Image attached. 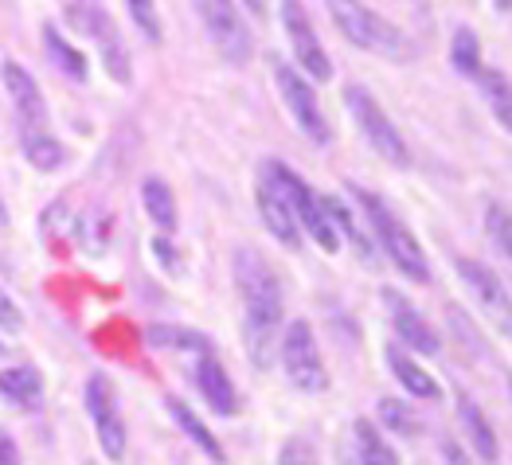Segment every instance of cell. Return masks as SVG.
I'll use <instances>...</instances> for the list:
<instances>
[{"label": "cell", "mask_w": 512, "mask_h": 465, "mask_svg": "<svg viewBox=\"0 0 512 465\" xmlns=\"http://www.w3.org/2000/svg\"><path fill=\"white\" fill-rule=\"evenodd\" d=\"M235 286L243 297V348L258 372H266L282 333V282L255 247H243L235 251Z\"/></svg>", "instance_id": "obj_1"}, {"label": "cell", "mask_w": 512, "mask_h": 465, "mask_svg": "<svg viewBox=\"0 0 512 465\" xmlns=\"http://www.w3.org/2000/svg\"><path fill=\"white\" fill-rule=\"evenodd\" d=\"M258 172L278 188V196L286 200L290 215L298 219V227H305V235H309L321 251L325 254L341 251V231H337V223H333V215H329L325 196H317L298 172L290 169V165H282V161H262Z\"/></svg>", "instance_id": "obj_2"}, {"label": "cell", "mask_w": 512, "mask_h": 465, "mask_svg": "<svg viewBox=\"0 0 512 465\" xmlns=\"http://www.w3.org/2000/svg\"><path fill=\"white\" fill-rule=\"evenodd\" d=\"M348 192L356 196V204H360V212L368 215V227H372V235H376V243L384 247V254L411 278V282H430V262H427V251L419 247V239L411 235V227L399 219V215L387 208L384 200L376 196V192H364L360 184H348Z\"/></svg>", "instance_id": "obj_3"}, {"label": "cell", "mask_w": 512, "mask_h": 465, "mask_svg": "<svg viewBox=\"0 0 512 465\" xmlns=\"http://www.w3.org/2000/svg\"><path fill=\"white\" fill-rule=\"evenodd\" d=\"M325 4H329L333 24L341 28V36L352 47L384 55V59H407L411 55V40L395 24H387L380 12H372L364 0H325Z\"/></svg>", "instance_id": "obj_4"}, {"label": "cell", "mask_w": 512, "mask_h": 465, "mask_svg": "<svg viewBox=\"0 0 512 465\" xmlns=\"http://www.w3.org/2000/svg\"><path fill=\"white\" fill-rule=\"evenodd\" d=\"M344 110H348V118L356 122V129L364 133V141H368V149H372L376 157H384L387 165H395V169H407V165H411V153H407L403 133H399L395 122L384 114V106L376 102L372 90L348 86V90H344Z\"/></svg>", "instance_id": "obj_5"}, {"label": "cell", "mask_w": 512, "mask_h": 465, "mask_svg": "<svg viewBox=\"0 0 512 465\" xmlns=\"http://www.w3.org/2000/svg\"><path fill=\"white\" fill-rule=\"evenodd\" d=\"M67 16H71V24L83 32L86 40L98 47V55H102V67H106V75L114 79L118 86H129L133 83V63H129V47L122 40V32L114 28V20H110V12L98 4V0H67Z\"/></svg>", "instance_id": "obj_6"}, {"label": "cell", "mask_w": 512, "mask_h": 465, "mask_svg": "<svg viewBox=\"0 0 512 465\" xmlns=\"http://www.w3.org/2000/svg\"><path fill=\"white\" fill-rule=\"evenodd\" d=\"M278 337H282L278 360H282V368H286V380L294 383L301 395H321V391H329V368H325V360H321L313 325H309V321H294V325H286Z\"/></svg>", "instance_id": "obj_7"}, {"label": "cell", "mask_w": 512, "mask_h": 465, "mask_svg": "<svg viewBox=\"0 0 512 465\" xmlns=\"http://www.w3.org/2000/svg\"><path fill=\"white\" fill-rule=\"evenodd\" d=\"M196 16H200V24H204L212 47L227 63H235V67L251 63L255 36H251L247 20L239 16V4L235 0H196Z\"/></svg>", "instance_id": "obj_8"}, {"label": "cell", "mask_w": 512, "mask_h": 465, "mask_svg": "<svg viewBox=\"0 0 512 465\" xmlns=\"http://www.w3.org/2000/svg\"><path fill=\"white\" fill-rule=\"evenodd\" d=\"M270 67H274V83L282 90V102H286L294 126H298L313 145H329V141H333V126H329V118H325V110H321V102H317L313 83L301 75L298 67H290V63H282V59H274Z\"/></svg>", "instance_id": "obj_9"}, {"label": "cell", "mask_w": 512, "mask_h": 465, "mask_svg": "<svg viewBox=\"0 0 512 465\" xmlns=\"http://www.w3.org/2000/svg\"><path fill=\"white\" fill-rule=\"evenodd\" d=\"M86 415L94 423L98 434V446L110 462H122L126 458V423H122V407H118V395H114V383L106 380L102 372L86 380Z\"/></svg>", "instance_id": "obj_10"}, {"label": "cell", "mask_w": 512, "mask_h": 465, "mask_svg": "<svg viewBox=\"0 0 512 465\" xmlns=\"http://www.w3.org/2000/svg\"><path fill=\"white\" fill-rule=\"evenodd\" d=\"M282 28H286L290 47L298 55L301 75L313 79V83H329L333 79V59L321 47V36H317V28H313V20H309L301 0H282Z\"/></svg>", "instance_id": "obj_11"}, {"label": "cell", "mask_w": 512, "mask_h": 465, "mask_svg": "<svg viewBox=\"0 0 512 465\" xmlns=\"http://www.w3.org/2000/svg\"><path fill=\"white\" fill-rule=\"evenodd\" d=\"M0 79H4V90H8V98L16 106L20 126H47V98H43L40 83L32 79V71L20 67L16 59H8L0 67Z\"/></svg>", "instance_id": "obj_12"}, {"label": "cell", "mask_w": 512, "mask_h": 465, "mask_svg": "<svg viewBox=\"0 0 512 465\" xmlns=\"http://www.w3.org/2000/svg\"><path fill=\"white\" fill-rule=\"evenodd\" d=\"M384 305H387V317H391V325H395V337L403 340L407 348H415V352H423V356H438V333L427 325V317L407 301L403 294H395V290H384Z\"/></svg>", "instance_id": "obj_13"}, {"label": "cell", "mask_w": 512, "mask_h": 465, "mask_svg": "<svg viewBox=\"0 0 512 465\" xmlns=\"http://www.w3.org/2000/svg\"><path fill=\"white\" fill-rule=\"evenodd\" d=\"M454 266H458L462 282L470 286V294L477 297L489 313L501 317V333H509V290H505V282H501L485 262H477V258H458Z\"/></svg>", "instance_id": "obj_14"}, {"label": "cell", "mask_w": 512, "mask_h": 465, "mask_svg": "<svg viewBox=\"0 0 512 465\" xmlns=\"http://www.w3.org/2000/svg\"><path fill=\"white\" fill-rule=\"evenodd\" d=\"M255 204H258V215H262V223L270 227V235L286 247V251H298L301 247V227L298 219L290 215L286 208V200L278 196V188L258 172V184H255Z\"/></svg>", "instance_id": "obj_15"}, {"label": "cell", "mask_w": 512, "mask_h": 465, "mask_svg": "<svg viewBox=\"0 0 512 465\" xmlns=\"http://www.w3.org/2000/svg\"><path fill=\"white\" fill-rule=\"evenodd\" d=\"M196 383H200V395L208 399V407H212L215 415H235V411H239V391H235L231 376L223 372V364L215 360L212 352L200 356V364H196Z\"/></svg>", "instance_id": "obj_16"}, {"label": "cell", "mask_w": 512, "mask_h": 465, "mask_svg": "<svg viewBox=\"0 0 512 465\" xmlns=\"http://www.w3.org/2000/svg\"><path fill=\"white\" fill-rule=\"evenodd\" d=\"M387 368H391V376L399 380V387L411 391L415 399H427V403H438V399H442V383L434 380L419 360H411L403 348H395V344H387Z\"/></svg>", "instance_id": "obj_17"}, {"label": "cell", "mask_w": 512, "mask_h": 465, "mask_svg": "<svg viewBox=\"0 0 512 465\" xmlns=\"http://www.w3.org/2000/svg\"><path fill=\"white\" fill-rule=\"evenodd\" d=\"M20 149L28 157V165L40 172H59L67 165V149L63 141L47 126H20Z\"/></svg>", "instance_id": "obj_18"}, {"label": "cell", "mask_w": 512, "mask_h": 465, "mask_svg": "<svg viewBox=\"0 0 512 465\" xmlns=\"http://www.w3.org/2000/svg\"><path fill=\"white\" fill-rule=\"evenodd\" d=\"M0 395L20 411H36L43 403V376L32 364L0 368Z\"/></svg>", "instance_id": "obj_19"}, {"label": "cell", "mask_w": 512, "mask_h": 465, "mask_svg": "<svg viewBox=\"0 0 512 465\" xmlns=\"http://www.w3.org/2000/svg\"><path fill=\"white\" fill-rule=\"evenodd\" d=\"M40 36H43V51H47V59H51V63L71 79V83H86L90 63H86L83 47H75L71 40H63V32H59L55 24H43Z\"/></svg>", "instance_id": "obj_20"}, {"label": "cell", "mask_w": 512, "mask_h": 465, "mask_svg": "<svg viewBox=\"0 0 512 465\" xmlns=\"http://www.w3.org/2000/svg\"><path fill=\"white\" fill-rule=\"evenodd\" d=\"M458 419H462L466 434H470L477 458L497 462V434H493V426H489V415H485V411L473 403L470 395H458Z\"/></svg>", "instance_id": "obj_21"}, {"label": "cell", "mask_w": 512, "mask_h": 465, "mask_svg": "<svg viewBox=\"0 0 512 465\" xmlns=\"http://www.w3.org/2000/svg\"><path fill=\"white\" fill-rule=\"evenodd\" d=\"M169 411H172V419H176V426H180V430H184V434H188V438H192V442H196V446H200V450H204L215 465L227 462L223 442L215 438L212 430H208V423H204V419H200V415H196V411H192L184 399H169Z\"/></svg>", "instance_id": "obj_22"}, {"label": "cell", "mask_w": 512, "mask_h": 465, "mask_svg": "<svg viewBox=\"0 0 512 465\" xmlns=\"http://www.w3.org/2000/svg\"><path fill=\"white\" fill-rule=\"evenodd\" d=\"M141 204H145V215H149L165 235L176 231V196H172V188L161 176H145V180H141Z\"/></svg>", "instance_id": "obj_23"}, {"label": "cell", "mask_w": 512, "mask_h": 465, "mask_svg": "<svg viewBox=\"0 0 512 465\" xmlns=\"http://www.w3.org/2000/svg\"><path fill=\"white\" fill-rule=\"evenodd\" d=\"M75 243L86 254H106V247H110V215L102 208H86L75 219Z\"/></svg>", "instance_id": "obj_24"}, {"label": "cell", "mask_w": 512, "mask_h": 465, "mask_svg": "<svg viewBox=\"0 0 512 465\" xmlns=\"http://www.w3.org/2000/svg\"><path fill=\"white\" fill-rule=\"evenodd\" d=\"M145 337L157 348H192L200 356L212 352V340L204 337V333H196V329H188V325H149Z\"/></svg>", "instance_id": "obj_25"}, {"label": "cell", "mask_w": 512, "mask_h": 465, "mask_svg": "<svg viewBox=\"0 0 512 465\" xmlns=\"http://www.w3.org/2000/svg\"><path fill=\"white\" fill-rule=\"evenodd\" d=\"M481 90H485V98H489V110H493V118L501 122V129L512 126V98H509V79L501 75V71H477L473 75Z\"/></svg>", "instance_id": "obj_26"}, {"label": "cell", "mask_w": 512, "mask_h": 465, "mask_svg": "<svg viewBox=\"0 0 512 465\" xmlns=\"http://www.w3.org/2000/svg\"><path fill=\"white\" fill-rule=\"evenodd\" d=\"M356 446H360V465H399L395 450L384 442V434L376 430V423L360 419L356 423Z\"/></svg>", "instance_id": "obj_27"}, {"label": "cell", "mask_w": 512, "mask_h": 465, "mask_svg": "<svg viewBox=\"0 0 512 465\" xmlns=\"http://www.w3.org/2000/svg\"><path fill=\"white\" fill-rule=\"evenodd\" d=\"M450 63L458 75H477L481 71V43L473 36V28H458L454 40H450Z\"/></svg>", "instance_id": "obj_28"}, {"label": "cell", "mask_w": 512, "mask_h": 465, "mask_svg": "<svg viewBox=\"0 0 512 465\" xmlns=\"http://www.w3.org/2000/svg\"><path fill=\"white\" fill-rule=\"evenodd\" d=\"M126 4V16L133 20V28L145 36L149 43L165 40V28H161V12H157V0H122Z\"/></svg>", "instance_id": "obj_29"}, {"label": "cell", "mask_w": 512, "mask_h": 465, "mask_svg": "<svg viewBox=\"0 0 512 465\" xmlns=\"http://www.w3.org/2000/svg\"><path fill=\"white\" fill-rule=\"evenodd\" d=\"M380 423L403 438H415L419 434V415L403 403V399H380Z\"/></svg>", "instance_id": "obj_30"}, {"label": "cell", "mask_w": 512, "mask_h": 465, "mask_svg": "<svg viewBox=\"0 0 512 465\" xmlns=\"http://www.w3.org/2000/svg\"><path fill=\"white\" fill-rule=\"evenodd\" d=\"M485 231H489V239H493L497 254L509 258L512 254V223H509V208H505V204H489V208H485Z\"/></svg>", "instance_id": "obj_31"}, {"label": "cell", "mask_w": 512, "mask_h": 465, "mask_svg": "<svg viewBox=\"0 0 512 465\" xmlns=\"http://www.w3.org/2000/svg\"><path fill=\"white\" fill-rule=\"evenodd\" d=\"M24 329V313L12 297L0 290V333H20Z\"/></svg>", "instance_id": "obj_32"}, {"label": "cell", "mask_w": 512, "mask_h": 465, "mask_svg": "<svg viewBox=\"0 0 512 465\" xmlns=\"http://www.w3.org/2000/svg\"><path fill=\"white\" fill-rule=\"evenodd\" d=\"M278 465H317V454L309 450V442H286L282 454H278Z\"/></svg>", "instance_id": "obj_33"}, {"label": "cell", "mask_w": 512, "mask_h": 465, "mask_svg": "<svg viewBox=\"0 0 512 465\" xmlns=\"http://www.w3.org/2000/svg\"><path fill=\"white\" fill-rule=\"evenodd\" d=\"M153 251H157V258H161V266H165L169 274H180V254H172L169 239H157V243H153Z\"/></svg>", "instance_id": "obj_34"}, {"label": "cell", "mask_w": 512, "mask_h": 465, "mask_svg": "<svg viewBox=\"0 0 512 465\" xmlns=\"http://www.w3.org/2000/svg\"><path fill=\"white\" fill-rule=\"evenodd\" d=\"M442 454H446V462H450V465H470L458 442H442Z\"/></svg>", "instance_id": "obj_35"}, {"label": "cell", "mask_w": 512, "mask_h": 465, "mask_svg": "<svg viewBox=\"0 0 512 465\" xmlns=\"http://www.w3.org/2000/svg\"><path fill=\"white\" fill-rule=\"evenodd\" d=\"M0 465H20L16 462V446H12L8 434H0Z\"/></svg>", "instance_id": "obj_36"}, {"label": "cell", "mask_w": 512, "mask_h": 465, "mask_svg": "<svg viewBox=\"0 0 512 465\" xmlns=\"http://www.w3.org/2000/svg\"><path fill=\"white\" fill-rule=\"evenodd\" d=\"M243 4H247L251 16H266V0H243Z\"/></svg>", "instance_id": "obj_37"}, {"label": "cell", "mask_w": 512, "mask_h": 465, "mask_svg": "<svg viewBox=\"0 0 512 465\" xmlns=\"http://www.w3.org/2000/svg\"><path fill=\"white\" fill-rule=\"evenodd\" d=\"M497 16H509V0H497Z\"/></svg>", "instance_id": "obj_38"}, {"label": "cell", "mask_w": 512, "mask_h": 465, "mask_svg": "<svg viewBox=\"0 0 512 465\" xmlns=\"http://www.w3.org/2000/svg\"><path fill=\"white\" fill-rule=\"evenodd\" d=\"M0 356H8V348H4V344H0Z\"/></svg>", "instance_id": "obj_39"}, {"label": "cell", "mask_w": 512, "mask_h": 465, "mask_svg": "<svg viewBox=\"0 0 512 465\" xmlns=\"http://www.w3.org/2000/svg\"><path fill=\"white\" fill-rule=\"evenodd\" d=\"M0 223H4V204H0Z\"/></svg>", "instance_id": "obj_40"}]
</instances>
